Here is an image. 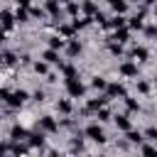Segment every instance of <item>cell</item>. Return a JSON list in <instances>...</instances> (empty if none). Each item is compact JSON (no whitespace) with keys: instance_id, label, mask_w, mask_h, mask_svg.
<instances>
[{"instance_id":"cell-1","label":"cell","mask_w":157,"mask_h":157,"mask_svg":"<svg viewBox=\"0 0 157 157\" xmlns=\"http://www.w3.org/2000/svg\"><path fill=\"white\" fill-rule=\"evenodd\" d=\"M0 96H2V101L10 105V108H20L27 98H29V93L27 91H22V88H17V91H10V88H2L0 91Z\"/></svg>"},{"instance_id":"cell-2","label":"cell","mask_w":157,"mask_h":157,"mask_svg":"<svg viewBox=\"0 0 157 157\" xmlns=\"http://www.w3.org/2000/svg\"><path fill=\"white\" fill-rule=\"evenodd\" d=\"M83 135L86 137H91L93 142H98V145H103L108 137H105V132H103V128L98 125V123H91V125H86V130H83Z\"/></svg>"},{"instance_id":"cell-3","label":"cell","mask_w":157,"mask_h":157,"mask_svg":"<svg viewBox=\"0 0 157 157\" xmlns=\"http://www.w3.org/2000/svg\"><path fill=\"white\" fill-rule=\"evenodd\" d=\"M66 93H69L71 98H81V96L86 93V86H83L78 78H71V81H66Z\"/></svg>"},{"instance_id":"cell-4","label":"cell","mask_w":157,"mask_h":157,"mask_svg":"<svg viewBox=\"0 0 157 157\" xmlns=\"http://www.w3.org/2000/svg\"><path fill=\"white\" fill-rule=\"evenodd\" d=\"M108 101H110L108 96H101V98H91V101L86 103V113H98V110H103Z\"/></svg>"},{"instance_id":"cell-5","label":"cell","mask_w":157,"mask_h":157,"mask_svg":"<svg viewBox=\"0 0 157 157\" xmlns=\"http://www.w3.org/2000/svg\"><path fill=\"white\" fill-rule=\"evenodd\" d=\"M39 130H42V132H56L59 125H56V120H54L52 115H42V118H39Z\"/></svg>"},{"instance_id":"cell-6","label":"cell","mask_w":157,"mask_h":157,"mask_svg":"<svg viewBox=\"0 0 157 157\" xmlns=\"http://www.w3.org/2000/svg\"><path fill=\"white\" fill-rule=\"evenodd\" d=\"M105 96L108 98H125V86L123 83H108V88H105Z\"/></svg>"},{"instance_id":"cell-7","label":"cell","mask_w":157,"mask_h":157,"mask_svg":"<svg viewBox=\"0 0 157 157\" xmlns=\"http://www.w3.org/2000/svg\"><path fill=\"white\" fill-rule=\"evenodd\" d=\"M0 20H2V27H5V32H7V29H12V25H15V15H12L7 7H2V10H0Z\"/></svg>"},{"instance_id":"cell-8","label":"cell","mask_w":157,"mask_h":157,"mask_svg":"<svg viewBox=\"0 0 157 157\" xmlns=\"http://www.w3.org/2000/svg\"><path fill=\"white\" fill-rule=\"evenodd\" d=\"M115 125H118V130H123L125 135L132 130V123H130V118H128L125 113H123V115H115Z\"/></svg>"},{"instance_id":"cell-9","label":"cell","mask_w":157,"mask_h":157,"mask_svg":"<svg viewBox=\"0 0 157 157\" xmlns=\"http://www.w3.org/2000/svg\"><path fill=\"white\" fill-rule=\"evenodd\" d=\"M25 137H29V132H27L25 128H20V125H12V130H10V140H12V142H22Z\"/></svg>"},{"instance_id":"cell-10","label":"cell","mask_w":157,"mask_h":157,"mask_svg":"<svg viewBox=\"0 0 157 157\" xmlns=\"http://www.w3.org/2000/svg\"><path fill=\"white\" fill-rule=\"evenodd\" d=\"M120 74L123 76H137V64L135 61H123L120 64Z\"/></svg>"},{"instance_id":"cell-11","label":"cell","mask_w":157,"mask_h":157,"mask_svg":"<svg viewBox=\"0 0 157 157\" xmlns=\"http://www.w3.org/2000/svg\"><path fill=\"white\" fill-rule=\"evenodd\" d=\"M27 145H29V147H42V145H44V132H42V130H37V132H29V140H27Z\"/></svg>"},{"instance_id":"cell-12","label":"cell","mask_w":157,"mask_h":157,"mask_svg":"<svg viewBox=\"0 0 157 157\" xmlns=\"http://www.w3.org/2000/svg\"><path fill=\"white\" fill-rule=\"evenodd\" d=\"M128 37H130V34H128V29L123 27V29H115V32H113L108 39H110V42H118V44H123V42H128Z\"/></svg>"},{"instance_id":"cell-13","label":"cell","mask_w":157,"mask_h":157,"mask_svg":"<svg viewBox=\"0 0 157 157\" xmlns=\"http://www.w3.org/2000/svg\"><path fill=\"white\" fill-rule=\"evenodd\" d=\"M66 54H69V56H78V54H81V42H78V39H69Z\"/></svg>"},{"instance_id":"cell-14","label":"cell","mask_w":157,"mask_h":157,"mask_svg":"<svg viewBox=\"0 0 157 157\" xmlns=\"http://www.w3.org/2000/svg\"><path fill=\"white\" fill-rule=\"evenodd\" d=\"M66 44H69V42H66V39H61L59 34H54V37H49V49H54V52H56V49H64Z\"/></svg>"},{"instance_id":"cell-15","label":"cell","mask_w":157,"mask_h":157,"mask_svg":"<svg viewBox=\"0 0 157 157\" xmlns=\"http://www.w3.org/2000/svg\"><path fill=\"white\" fill-rule=\"evenodd\" d=\"M42 59H44L47 64H59V66H61V61H59V52H54V49H47V52L42 54Z\"/></svg>"},{"instance_id":"cell-16","label":"cell","mask_w":157,"mask_h":157,"mask_svg":"<svg viewBox=\"0 0 157 157\" xmlns=\"http://www.w3.org/2000/svg\"><path fill=\"white\" fill-rule=\"evenodd\" d=\"M128 25H130V29H142V27H145V22H142V12H135V15L130 17Z\"/></svg>"},{"instance_id":"cell-17","label":"cell","mask_w":157,"mask_h":157,"mask_svg":"<svg viewBox=\"0 0 157 157\" xmlns=\"http://www.w3.org/2000/svg\"><path fill=\"white\" fill-rule=\"evenodd\" d=\"M132 56H135L137 61H147V59H150V52H147L145 47H135V49H132Z\"/></svg>"},{"instance_id":"cell-18","label":"cell","mask_w":157,"mask_h":157,"mask_svg":"<svg viewBox=\"0 0 157 157\" xmlns=\"http://www.w3.org/2000/svg\"><path fill=\"white\" fill-rule=\"evenodd\" d=\"M59 69L64 71V76H66V81H71V78H76V66H74V64H61Z\"/></svg>"},{"instance_id":"cell-19","label":"cell","mask_w":157,"mask_h":157,"mask_svg":"<svg viewBox=\"0 0 157 157\" xmlns=\"http://www.w3.org/2000/svg\"><path fill=\"white\" fill-rule=\"evenodd\" d=\"M81 10H83L88 17H96V15H98V5H96V2H83Z\"/></svg>"},{"instance_id":"cell-20","label":"cell","mask_w":157,"mask_h":157,"mask_svg":"<svg viewBox=\"0 0 157 157\" xmlns=\"http://www.w3.org/2000/svg\"><path fill=\"white\" fill-rule=\"evenodd\" d=\"M44 10H47L49 15H59V10H61V7H59V2H56V0H47V2H44Z\"/></svg>"},{"instance_id":"cell-21","label":"cell","mask_w":157,"mask_h":157,"mask_svg":"<svg viewBox=\"0 0 157 157\" xmlns=\"http://www.w3.org/2000/svg\"><path fill=\"white\" fill-rule=\"evenodd\" d=\"M15 20H17V22H27V20H29V7H17Z\"/></svg>"},{"instance_id":"cell-22","label":"cell","mask_w":157,"mask_h":157,"mask_svg":"<svg viewBox=\"0 0 157 157\" xmlns=\"http://www.w3.org/2000/svg\"><path fill=\"white\" fill-rule=\"evenodd\" d=\"M27 150H29V145L15 142V145H12V157H22V155H27Z\"/></svg>"},{"instance_id":"cell-23","label":"cell","mask_w":157,"mask_h":157,"mask_svg":"<svg viewBox=\"0 0 157 157\" xmlns=\"http://www.w3.org/2000/svg\"><path fill=\"white\" fill-rule=\"evenodd\" d=\"M91 86H93L96 91H105V88H108V81H105V78H101V76H96V78L91 81Z\"/></svg>"},{"instance_id":"cell-24","label":"cell","mask_w":157,"mask_h":157,"mask_svg":"<svg viewBox=\"0 0 157 157\" xmlns=\"http://www.w3.org/2000/svg\"><path fill=\"white\" fill-rule=\"evenodd\" d=\"M56 108H59V113H64V115H69V113H71V101H66V98H61V101L56 103Z\"/></svg>"},{"instance_id":"cell-25","label":"cell","mask_w":157,"mask_h":157,"mask_svg":"<svg viewBox=\"0 0 157 157\" xmlns=\"http://www.w3.org/2000/svg\"><path fill=\"white\" fill-rule=\"evenodd\" d=\"M125 137H128V142H135V145H140V142L145 140V137H142V132H137V130H130Z\"/></svg>"},{"instance_id":"cell-26","label":"cell","mask_w":157,"mask_h":157,"mask_svg":"<svg viewBox=\"0 0 157 157\" xmlns=\"http://www.w3.org/2000/svg\"><path fill=\"white\" fill-rule=\"evenodd\" d=\"M110 7H113V12H115V15H120V12H125V10H128V2L115 0V2H110Z\"/></svg>"},{"instance_id":"cell-27","label":"cell","mask_w":157,"mask_h":157,"mask_svg":"<svg viewBox=\"0 0 157 157\" xmlns=\"http://www.w3.org/2000/svg\"><path fill=\"white\" fill-rule=\"evenodd\" d=\"M71 150H74V152H81V150H83V140H81V132H78V135L71 140Z\"/></svg>"},{"instance_id":"cell-28","label":"cell","mask_w":157,"mask_h":157,"mask_svg":"<svg viewBox=\"0 0 157 157\" xmlns=\"http://www.w3.org/2000/svg\"><path fill=\"white\" fill-rule=\"evenodd\" d=\"M125 108L132 113V110H140V103H137L135 98H128V96H125Z\"/></svg>"},{"instance_id":"cell-29","label":"cell","mask_w":157,"mask_h":157,"mask_svg":"<svg viewBox=\"0 0 157 157\" xmlns=\"http://www.w3.org/2000/svg\"><path fill=\"white\" fill-rule=\"evenodd\" d=\"M142 157H157V147H152V145H142Z\"/></svg>"},{"instance_id":"cell-30","label":"cell","mask_w":157,"mask_h":157,"mask_svg":"<svg viewBox=\"0 0 157 157\" xmlns=\"http://www.w3.org/2000/svg\"><path fill=\"white\" fill-rule=\"evenodd\" d=\"M59 32H61V34H66V37H71V34L76 32V27H74V22H71V25H61V27H59Z\"/></svg>"},{"instance_id":"cell-31","label":"cell","mask_w":157,"mask_h":157,"mask_svg":"<svg viewBox=\"0 0 157 157\" xmlns=\"http://www.w3.org/2000/svg\"><path fill=\"white\" fill-rule=\"evenodd\" d=\"M29 15H32V17H44V15H47V10H44V7H34V5H32V7H29Z\"/></svg>"},{"instance_id":"cell-32","label":"cell","mask_w":157,"mask_h":157,"mask_svg":"<svg viewBox=\"0 0 157 157\" xmlns=\"http://www.w3.org/2000/svg\"><path fill=\"white\" fill-rule=\"evenodd\" d=\"M2 64H5V66H12V64H15V54H12V52H5V54H2Z\"/></svg>"},{"instance_id":"cell-33","label":"cell","mask_w":157,"mask_h":157,"mask_svg":"<svg viewBox=\"0 0 157 157\" xmlns=\"http://www.w3.org/2000/svg\"><path fill=\"white\" fill-rule=\"evenodd\" d=\"M96 118H98L101 123H105V120H110V110H108V108H103V110H98V113H96Z\"/></svg>"},{"instance_id":"cell-34","label":"cell","mask_w":157,"mask_h":157,"mask_svg":"<svg viewBox=\"0 0 157 157\" xmlns=\"http://www.w3.org/2000/svg\"><path fill=\"white\" fill-rule=\"evenodd\" d=\"M108 49L113 54H123V44H118V42H108Z\"/></svg>"},{"instance_id":"cell-35","label":"cell","mask_w":157,"mask_h":157,"mask_svg":"<svg viewBox=\"0 0 157 157\" xmlns=\"http://www.w3.org/2000/svg\"><path fill=\"white\" fill-rule=\"evenodd\" d=\"M34 71L37 74H47V61H34Z\"/></svg>"},{"instance_id":"cell-36","label":"cell","mask_w":157,"mask_h":157,"mask_svg":"<svg viewBox=\"0 0 157 157\" xmlns=\"http://www.w3.org/2000/svg\"><path fill=\"white\" fill-rule=\"evenodd\" d=\"M145 34L147 37H157V25H147L145 27Z\"/></svg>"},{"instance_id":"cell-37","label":"cell","mask_w":157,"mask_h":157,"mask_svg":"<svg viewBox=\"0 0 157 157\" xmlns=\"http://www.w3.org/2000/svg\"><path fill=\"white\" fill-rule=\"evenodd\" d=\"M145 137L147 140H157V128H147L145 130Z\"/></svg>"},{"instance_id":"cell-38","label":"cell","mask_w":157,"mask_h":157,"mask_svg":"<svg viewBox=\"0 0 157 157\" xmlns=\"http://www.w3.org/2000/svg\"><path fill=\"white\" fill-rule=\"evenodd\" d=\"M137 91H140V93H147V91H150V83H147V81H137Z\"/></svg>"},{"instance_id":"cell-39","label":"cell","mask_w":157,"mask_h":157,"mask_svg":"<svg viewBox=\"0 0 157 157\" xmlns=\"http://www.w3.org/2000/svg\"><path fill=\"white\" fill-rule=\"evenodd\" d=\"M66 12H69V15H76V12H78V5H76V2H69V5H66Z\"/></svg>"},{"instance_id":"cell-40","label":"cell","mask_w":157,"mask_h":157,"mask_svg":"<svg viewBox=\"0 0 157 157\" xmlns=\"http://www.w3.org/2000/svg\"><path fill=\"white\" fill-rule=\"evenodd\" d=\"M34 101L42 103V101H44V91H34Z\"/></svg>"},{"instance_id":"cell-41","label":"cell","mask_w":157,"mask_h":157,"mask_svg":"<svg viewBox=\"0 0 157 157\" xmlns=\"http://www.w3.org/2000/svg\"><path fill=\"white\" fill-rule=\"evenodd\" d=\"M155 15H157V2H155Z\"/></svg>"},{"instance_id":"cell-42","label":"cell","mask_w":157,"mask_h":157,"mask_svg":"<svg viewBox=\"0 0 157 157\" xmlns=\"http://www.w3.org/2000/svg\"><path fill=\"white\" fill-rule=\"evenodd\" d=\"M155 83H157V76H155Z\"/></svg>"},{"instance_id":"cell-43","label":"cell","mask_w":157,"mask_h":157,"mask_svg":"<svg viewBox=\"0 0 157 157\" xmlns=\"http://www.w3.org/2000/svg\"><path fill=\"white\" fill-rule=\"evenodd\" d=\"M101 157H105V155H101Z\"/></svg>"}]
</instances>
